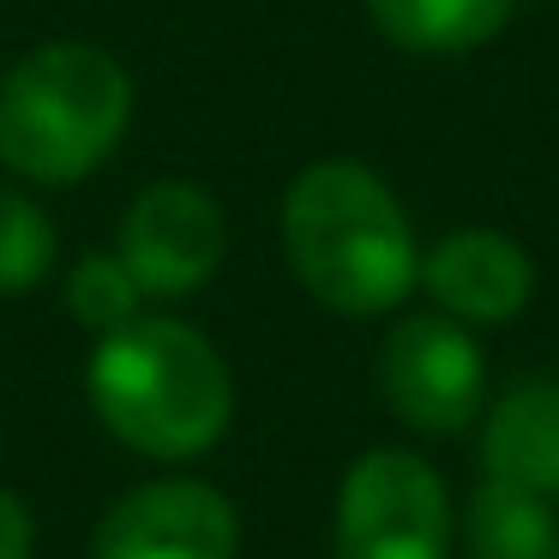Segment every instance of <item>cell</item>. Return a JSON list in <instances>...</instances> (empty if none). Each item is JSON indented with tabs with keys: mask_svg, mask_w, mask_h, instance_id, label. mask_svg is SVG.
<instances>
[{
	"mask_svg": "<svg viewBox=\"0 0 559 559\" xmlns=\"http://www.w3.org/2000/svg\"><path fill=\"white\" fill-rule=\"evenodd\" d=\"M0 559H31V511L7 487H0Z\"/></svg>",
	"mask_w": 559,
	"mask_h": 559,
	"instance_id": "14",
	"label": "cell"
},
{
	"mask_svg": "<svg viewBox=\"0 0 559 559\" xmlns=\"http://www.w3.org/2000/svg\"><path fill=\"white\" fill-rule=\"evenodd\" d=\"M554 559H559V547H554Z\"/></svg>",
	"mask_w": 559,
	"mask_h": 559,
	"instance_id": "15",
	"label": "cell"
},
{
	"mask_svg": "<svg viewBox=\"0 0 559 559\" xmlns=\"http://www.w3.org/2000/svg\"><path fill=\"white\" fill-rule=\"evenodd\" d=\"M379 391L391 415L427 439H451L481 415L487 397V361L469 325L433 313H409L379 343Z\"/></svg>",
	"mask_w": 559,
	"mask_h": 559,
	"instance_id": "5",
	"label": "cell"
},
{
	"mask_svg": "<svg viewBox=\"0 0 559 559\" xmlns=\"http://www.w3.org/2000/svg\"><path fill=\"white\" fill-rule=\"evenodd\" d=\"M481 475L559 499V379H523L487 409Z\"/></svg>",
	"mask_w": 559,
	"mask_h": 559,
	"instance_id": "9",
	"label": "cell"
},
{
	"mask_svg": "<svg viewBox=\"0 0 559 559\" xmlns=\"http://www.w3.org/2000/svg\"><path fill=\"white\" fill-rule=\"evenodd\" d=\"M367 19L409 55H469L511 25V0H367Z\"/></svg>",
	"mask_w": 559,
	"mask_h": 559,
	"instance_id": "10",
	"label": "cell"
},
{
	"mask_svg": "<svg viewBox=\"0 0 559 559\" xmlns=\"http://www.w3.org/2000/svg\"><path fill=\"white\" fill-rule=\"evenodd\" d=\"M241 518L229 493L193 475H163L109 506L91 559H235Z\"/></svg>",
	"mask_w": 559,
	"mask_h": 559,
	"instance_id": "7",
	"label": "cell"
},
{
	"mask_svg": "<svg viewBox=\"0 0 559 559\" xmlns=\"http://www.w3.org/2000/svg\"><path fill=\"white\" fill-rule=\"evenodd\" d=\"M133 121V79L97 43H43L0 79V163L19 181H85Z\"/></svg>",
	"mask_w": 559,
	"mask_h": 559,
	"instance_id": "3",
	"label": "cell"
},
{
	"mask_svg": "<svg viewBox=\"0 0 559 559\" xmlns=\"http://www.w3.org/2000/svg\"><path fill=\"white\" fill-rule=\"evenodd\" d=\"M457 511L433 463L379 445L337 487V559H451Z\"/></svg>",
	"mask_w": 559,
	"mask_h": 559,
	"instance_id": "4",
	"label": "cell"
},
{
	"mask_svg": "<svg viewBox=\"0 0 559 559\" xmlns=\"http://www.w3.org/2000/svg\"><path fill=\"white\" fill-rule=\"evenodd\" d=\"M223 247H229V223L217 199L193 181H157L127 205L115 253L151 301H181L217 277Z\"/></svg>",
	"mask_w": 559,
	"mask_h": 559,
	"instance_id": "6",
	"label": "cell"
},
{
	"mask_svg": "<svg viewBox=\"0 0 559 559\" xmlns=\"http://www.w3.org/2000/svg\"><path fill=\"white\" fill-rule=\"evenodd\" d=\"M421 289L457 325H506L530 307L535 265L499 229H451L421 253Z\"/></svg>",
	"mask_w": 559,
	"mask_h": 559,
	"instance_id": "8",
	"label": "cell"
},
{
	"mask_svg": "<svg viewBox=\"0 0 559 559\" xmlns=\"http://www.w3.org/2000/svg\"><path fill=\"white\" fill-rule=\"evenodd\" d=\"M463 547H469V559H554L559 547L554 499L481 475L469 506H463Z\"/></svg>",
	"mask_w": 559,
	"mask_h": 559,
	"instance_id": "11",
	"label": "cell"
},
{
	"mask_svg": "<svg viewBox=\"0 0 559 559\" xmlns=\"http://www.w3.org/2000/svg\"><path fill=\"white\" fill-rule=\"evenodd\" d=\"M283 247L319 307L343 319H379L421 283L415 229L397 193L361 163H313L283 193Z\"/></svg>",
	"mask_w": 559,
	"mask_h": 559,
	"instance_id": "1",
	"label": "cell"
},
{
	"mask_svg": "<svg viewBox=\"0 0 559 559\" xmlns=\"http://www.w3.org/2000/svg\"><path fill=\"white\" fill-rule=\"evenodd\" d=\"M55 265V223L19 187H0V295H25Z\"/></svg>",
	"mask_w": 559,
	"mask_h": 559,
	"instance_id": "12",
	"label": "cell"
},
{
	"mask_svg": "<svg viewBox=\"0 0 559 559\" xmlns=\"http://www.w3.org/2000/svg\"><path fill=\"white\" fill-rule=\"evenodd\" d=\"M145 289L133 283V271L121 265V253H85L67 271V307L91 337H109V331L133 325Z\"/></svg>",
	"mask_w": 559,
	"mask_h": 559,
	"instance_id": "13",
	"label": "cell"
},
{
	"mask_svg": "<svg viewBox=\"0 0 559 559\" xmlns=\"http://www.w3.org/2000/svg\"><path fill=\"white\" fill-rule=\"evenodd\" d=\"M85 397L127 451L187 463L229 433L235 379L205 331L181 319H133L97 337L85 367Z\"/></svg>",
	"mask_w": 559,
	"mask_h": 559,
	"instance_id": "2",
	"label": "cell"
}]
</instances>
